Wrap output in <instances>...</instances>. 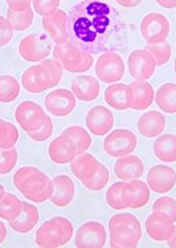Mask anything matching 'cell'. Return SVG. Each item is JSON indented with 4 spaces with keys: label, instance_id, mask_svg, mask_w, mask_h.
Returning a JSON list of instances; mask_svg holds the SVG:
<instances>
[{
    "label": "cell",
    "instance_id": "obj_1",
    "mask_svg": "<svg viewBox=\"0 0 176 248\" xmlns=\"http://www.w3.org/2000/svg\"><path fill=\"white\" fill-rule=\"evenodd\" d=\"M123 30L120 13L104 0H82L68 14V38L91 54L107 50Z\"/></svg>",
    "mask_w": 176,
    "mask_h": 248
},
{
    "label": "cell",
    "instance_id": "obj_35",
    "mask_svg": "<svg viewBox=\"0 0 176 248\" xmlns=\"http://www.w3.org/2000/svg\"><path fill=\"white\" fill-rule=\"evenodd\" d=\"M109 180H110V173H109L108 168L105 167L103 164H101L97 170H96L87 180H85L84 182L81 183L86 189L89 190V191L98 192L107 186Z\"/></svg>",
    "mask_w": 176,
    "mask_h": 248
},
{
    "label": "cell",
    "instance_id": "obj_17",
    "mask_svg": "<svg viewBox=\"0 0 176 248\" xmlns=\"http://www.w3.org/2000/svg\"><path fill=\"white\" fill-rule=\"evenodd\" d=\"M113 114L104 106L93 107L86 116V126L95 136H104L113 128Z\"/></svg>",
    "mask_w": 176,
    "mask_h": 248
},
{
    "label": "cell",
    "instance_id": "obj_36",
    "mask_svg": "<svg viewBox=\"0 0 176 248\" xmlns=\"http://www.w3.org/2000/svg\"><path fill=\"white\" fill-rule=\"evenodd\" d=\"M20 134L16 127L12 123L5 122L0 118V148L11 149L14 148L18 141Z\"/></svg>",
    "mask_w": 176,
    "mask_h": 248
},
{
    "label": "cell",
    "instance_id": "obj_5",
    "mask_svg": "<svg viewBox=\"0 0 176 248\" xmlns=\"http://www.w3.org/2000/svg\"><path fill=\"white\" fill-rule=\"evenodd\" d=\"M53 59L60 63L63 70L70 74H84L92 68L94 63L92 54L75 45L69 38L55 44Z\"/></svg>",
    "mask_w": 176,
    "mask_h": 248
},
{
    "label": "cell",
    "instance_id": "obj_39",
    "mask_svg": "<svg viewBox=\"0 0 176 248\" xmlns=\"http://www.w3.org/2000/svg\"><path fill=\"white\" fill-rule=\"evenodd\" d=\"M17 151L15 148L2 149L0 148V175L8 174L14 170L17 164Z\"/></svg>",
    "mask_w": 176,
    "mask_h": 248
},
{
    "label": "cell",
    "instance_id": "obj_15",
    "mask_svg": "<svg viewBox=\"0 0 176 248\" xmlns=\"http://www.w3.org/2000/svg\"><path fill=\"white\" fill-rule=\"evenodd\" d=\"M146 184L153 192L164 195L174 189L176 184V171L166 165H156L146 175Z\"/></svg>",
    "mask_w": 176,
    "mask_h": 248
},
{
    "label": "cell",
    "instance_id": "obj_40",
    "mask_svg": "<svg viewBox=\"0 0 176 248\" xmlns=\"http://www.w3.org/2000/svg\"><path fill=\"white\" fill-rule=\"evenodd\" d=\"M153 211L167 214L172 221L176 222V200L172 197H160L153 203Z\"/></svg>",
    "mask_w": 176,
    "mask_h": 248
},
{
    "label": "cell",
    "instance_id": "obj_3",
    "mask_svg": "<svg viewBox=\"0 0 176 248\" xmlns=\"http://www.w3.org/2000/svg\"><path fill=\"white\" fill-rule=\"evenodd\" d=\"M63 78V68L55 60H44L28 68L22 75V86L31 94H40L59 85Z\"/></svg>",
    "mask_w": 176,
    "mask_h": 248
},
{
    "label": "cell",
    "instance_id": "obj_22",
    "mask_svg": "<svg viewBox=\"0 0 176 248\" xmlns=\"http://www.w3.org/2000/svg\"><path fill=\"white\" fill-rule=\"evenodd\" d=\"M136 127L143 138H158L165 130L166 117L160 111L150 110L140 117Z\"/></svg>",
    "mask_w": 176,
    "mask_h": 248
},
{
    "label": "cell",
    "instance_id": "obj_19",
    "mask_svg": "<svg viewBox=\"0 0 176 248\" xmlns=\"http://www.w3.org/2000/svg\"><path fill=\"white\" fill-rule=\"evenodd\" d=\"M53 181V193L50 202L56 207H66L72 202L76 195V186L72 179L68 175H57Z\"/></svg>",
    "mask_w": 176,
    "mask_h": 248
},
{
    "label": "cell",
    "instance_id": "obj_47",
    "mask_svg": "<svg viewBox=\"0 0 176 248\" xmlns=\"http://www.w3.org/2000/svg\"><path fill=\"white\" fill-rule=\"evenodd\" d=\"M6 237H7V229H6L5 224L0 221V245L4 243Z\"/></svg>",
    "mask_w": 176,
    "mask_h": 248
},
{
    "label": "cell",
    "instance_id": "obj_18",
    "mask_svg": "<svg viewBox=\"0 0 176 248\" xmlns=\"http://www.w3.org/2000/svg\"><path fill=\"white\" fill-rule=\"evenodd\" d=\"M129 92V109L136 111L146 110L155 101V90L146 81L135 80L128 85Z\"/></svg>",
    "mask_w": 176,
    "mask_h": 248
},
{
    "label": "cell",
    "instance_id": "obj_26",
    "mask_svg": "<svg viewBox=\"0 0 176 248\" xmlns=\"http://www.w3.org/2000/svg\"><path fill=\"white\" fill-rule=\"evenodd\" d=\"M38 222H39V213L36 206L28 202H23L20 215L14 220L9 221V227L18 233H28L36 228Z\"/></svg>",
    "mask_w": 176,
    "mask_h": 248
},
{
    "label": "cell",
    "instance_id": "obj_45",
    "mask_svg": "<svg viewBox=\"0 0 176 248\" xmlns=\"http://www.w3.org/2000/svg\"><path fill=\"white\" fill-rule=\"evenodd\" d=\"M143 0H116V2L121 7L125 8H134L141 5Z\"/></svg>",
    "mask_w": 176,
    "mask_h": 248
},
{
    "label": "cell",
    "instance_id": "obj_30",
    "mask_svg": "<svg viewBox=\"0 0 176 248\" xmlns=\"http://www.w3.org/2000/svg\"><path fill=\"white\" fill-rule=\"evenodd\" d=\"M156 104L162 112L176 113V84L166 82L156 92Z\"/></svg>",
    "mask_w": 176,
    "mask_h": 248
},
{
    "label": "cell",
    "instance_id": "obj_44",
    "mask_svg": "<svg viewBox=\"0 0 176 248\" xmlns=\"http://www.w3.org/2000/svg\"><path fill=\"white\" fill-rule=\"evenodd\" d=\"M8 7L14 9L16 12L25 11L31 7L32 0H6Z\"/></svg>",
    "mask_w": 176,
    "mask_h": 248
},
{
    "label": "cell",
    "instance_id": "obj_46",
    "mask_svg": "<svg viewBox=\"0 0 176 248\" xmlns=\"http://www.w3.org/2000/svg\"><path fill=\"white\" fill-rule=\"evenodd\" d=\"M156 2L165 9L176 8V0H156Z\"/></svg>",
    "mask_w": 176,
    "mask_h": 248
},
{
    "label": "cell",
    "instance_id": "obj_20",
    "mask_svg": "<svg viewBox=\"0 0 176 248\" xmlns=\"http://www.w3.org/2000/svg\"><path fill=\"white\" fill-rule=\"evenodd\" d=\"M123 196L128 208H143L150 200V187L143 181L132 180L125 183Z\"/></svg>",
    "mask_w": 176,
    "mask_h": 248
},
{
    "label": "cell",
    "instance_id": "obj_28",
    "mask_svg": "<svg viewBox=\"0 0 176 248\" xmlns=\"http://www.w3.org/2000/svg\"><path fill=\"white\" fill-rule=\"evenodd\" d=\"M104 100L112 109L125 111L129 109V92L128 86L120 84H112L104 92Z\"/></svg>",
    "mask_w": 176,
    "mask_h": 248
},
{
    "label": "cell",
    "instance_id": "obj_38",
    "mask_svg": "<svg viewBox=\"0 0 176 248\" xmlns=\"http://www.w3.org/2000/svg\"><path fill=\"white\" fill-rule=\"evenodd\" d=\"M155 57L157 66H162L167 64L172 57V46L168 43L155 44V45H148L145 47Z\"/></svg>",
    "mask_w": 176,
    "mask_h": 248
},
{
    "label": "cell",
    "instance_id": "obj_50",
    "mask_svg": "<svg viewBox=\"0 0 176 248\" xmlns=\"http://www.w3.org/2000/svg\"><path fill=\"white\" fill-rule=\"evenodd\" d=\"M174 71H175V74H176V60H175V63H174Z\"/></svg>",
    "mask_w": 176,
    "mask_h": 248
},
{
    "label": "cell",
    "instance_id": "obj_11",
    "mask_svg": "<svg viewBox=\"0 0 176 248\" xmlns=\"http://www.w3.org/2000/svg\"><path fill=\"white\" fill-rule=\"evenodd\" d=\"M130 77L139 81H146L155 75L157 63L155 57L148 49H135L127 60Z\"/></svg>",
    "mask_w": 176,
    "mask_h": 248
},
{
    "label": "cell",
    "instance_id": "obj_14",
    "mask_svg": "<svg viewBox=\"0 0 176 248\" xmlns=\"http://www.w3.org/2000/svg\"><path fill=\"white\" fill-rule=\"evenodd\" d=\"M76 96L65 88L53 91L45 97V108L55 117H66L76 109Z\"/></svg>",
    "mask_w": 176,
    "mask_h": 248
},
{
    "label": "cell",
    "instance_id": "obj_41",
    "mask_svg": "<svg viewBox=\"0 0 176 248\" xmlns=\"http://www.w3.org/2000/svg\"><path fill=\"white\" fill-rule=\"evenodd\" d=\"M53 132H54L53 120L49 116H47L46 119H45V122L43 123V125H41L39 128L33 130V132L28 133V135H29V138L32 140V141L44 142L52 136Z\"/></svg>",
    "mask_w": 176,
    "mask_h": 248
},
{
    "label": "cell",
    "instance_id": "obj_8",
    "mask_svg": "<svg viewBox=\"0 0 176 248\" xmlns=\"http://www.w3.org/2000/svg\"><path fill=\"white\" fill-rule=\"evenodd\" d=\"M140 31L146 45L165 43L171 33V23L161 13H149L140 23Z\"/></svg>",
    "mask_w": 176,
    "mask_h": 248
},
{
    "label": "cell",
    "instance_id": "obj_25",
    "mask_svg": "<svg viewBox=\"0 0 176 248\" xmlns=\"http://www.w3.org/2000/svg\"><path fill=\"white\" fill-rule=\"evenodd\" d=\"M114 174L123 181L137 180L144 173V164L137 155H124L114 164Z\"/></svg>",
    "mask_w": 176,
    "mask_h": 248
},
{
    "label": "cell",
    "instance_id": "obj_10",
    "mask_svg": "<svg viewBox=\"0 0 176 248\" xmlns=\"http://www.w3.org/2000/svg\"><path fill=\"white\" fill-rule=\"evenodd\" d=\"M95 74L98 80L104 84H113L120 81L125 76V63L116 52L107 50L97 59L95 64Z\"/></svg>",
    "mask_w": 176,
    "mask_h": 248
},
{
    "label": "cell",
    "instance_id": "obj_16",
    "mask_svg": "<svg viewBox=\"0 0 176 248\" xmlns=\"http://www.w3.org/2000/svg\"><path fill=\"white\" fill-rule=\"evenodd\" d=\"M174 222L162 212H153L145 220V231L155 241H167L174 233Z\"/></svg>",
    "mask_w": 176,
    "mask_h": 248
},
{
    "label": "cell",
    "instance_id": "obj_23",
    "mask_svg": "<svg viewBox=\"0 0 176 248\" xmlns=\"http://www.w3.org/2000/svg\"><path fill=\"white\" fill-rule=\"evenodd\" d=\"M48 155L49 159L57 165H65L71 163L78 154L71 140L65 135L61 134L55 140L50 142L48 147Z\"/></svg>",
    "mask_w": 176,
    "mask_h": 248
},
{
    "label": "cell",
    "instance_id": "obj_2",
    "mask_svg": "<svg viewBox=\"0 0 176 248\" xmlns=\"http://www.w3.org/2000/svg\"><path fill=\"white\" fill-rule=\"evenodd\" d=\"M13 182L17 191L33 202H45L53 193V181L39 168L24 166L15 171Z\"/></svg>",
    "mask_w": 176,
    "mask_h": 248
},
{
    "label": "cell",
    "instance_id": "obj_7",
    "mask_svg": "<svg viewBox=\"0 0 176 248\" xmlns=\"http://www.w3.org/2000/svg\"><path fill=\"white\" fill-rule=\"evenodd\" d=\"M52 41L46 33L28 34L18 44V54L21 59L27 62H41L52 52Z\"/></svg>",
    "mask_w": 176,
    "mask_h": 248
},
{
    "label": "cell",
    "instance_id": "obj_13",
    "mask_svg": "<svg viewBox=\"0 0 176 248\" xmlns=\"http://www.w3.org/2000/svg\"><path fill=\"white\" fill-rule=\"evenodd\" d=\"M107 243L104 225L96 221L86 222L80 225L76 233L75 244L79 248H101Z\"/></svg>",
    "mask_w": 176,
    "mask_h": 248
},
{
    "label": "cell",
    "instance_id": "obj_33",
    "mask_svg": "<svg viewBox=\"0 0 176 248\" xmlns=\"http://www.w3.org/2000/svg\"><path fill=\"white\" fill-rule=\"evenodd\" d=\"M22 202L15 195L6 192L0 200V218L9 222L17 217L22 211Z\"/></svg>",
    "mask_w": 176,
    "mask_h": 248
},
{
    "label": "cell",
    "instance_id": "obj_31",
    "mask_svg": "<svg viewBox=\"0 0 176 248\" xmlns=\"http://www.w3.org/2000/svg\"><path fill=\"white\" fill-rule=\"evenodd\" d=\"M66 138L71 140L73 145L76 147L77 154H84L91 148L92 138L88 134V132L81 126H70L65 128L62 133Z\"/></svg>",
    "mask_w": 176,
    "mask_h": 248
},
{
    "label": "cell",
    "instance_id": "obj_49",
    "mask_svg": "<svg viewBox=\"0 0 176 248\" xmlns=\"http://www.w3.org/2000/svg\"><path fill=\"white\" fill-rule=\"evenodd\" d=\"M5 193H6V191H5V187L2 186H0V200L2 199V197L5 196Z\"/></svg>",
    "mask_w": 176,
    "mask_h": 248
},
{
    "label": "cell",
    "instance_id": "obj_12",
    "mask_svg": "<svg viewBox=\"0 0 176 248\" xmlns=\"http://www.w3.org/2000/svg\"><path fill=\"white\" fill-rule=\"evenodd\" d=\"M47 114L43 107L33 101H24L15 110V119L25 133L36 130L43 125Z\"/></svg>",
    "mask_w": 176,
    "mask_h": 248
},
{
    "label": "cell",
    "instance_id": "obj_42",
    "mask_svg": "<svg viewBox=\"0 0 176 248\" xmlns=\"http://www.w3.org/2000/svg\"><path fill=\"white\" fill-rule=\"evenodd\" d=\"M61 0H32L33 2V9L40 16L52 14L56 9H59Z\"/></svg>",
    "mask_w": 176,
    "mask_h": 248
},
{
    "label": "cell",
    "instance_id": "obj_43",
    "mask_svg": "<svg viewBox=\"0 0 176 248\" xmlns=\"http://www.w3.org/2000/svg\"><path fill=\"white\" fill-rule=\"evenodd\" d=\"M14 37V29L7 18L0 15V47H4L11 43Z\"/></svg>",
    "mask_w": 176,
    "mask_h": 248
},
{
    "label": "cell",
    "instance_id": "obj_21",
    "mask_svg": "<svg viewBox=\"0 0 176 248\" xmlns=\"http://www.w3.org/2000/svg\"><path fill=\"white\" fill-rule=\"evenodd\" d=\"M43 27L54 43L68 39V14L63 9H56L43 17Z\"/></svg>",
    "mask_w": 176,
    "mask_h": 248
},
{
    "label": "cell",
    "instance_id": "obj_29",
    "mask_svg": "<svg viewBox=\"0 0 176 248\" xmlns=\"http://www.w3.org/2000/svg\"><path fill=\"white\" fill-rule=\"evenodd\" d=\"M153 154L162 163H175L176 161V135L164 134L153 143Z\"/></svg>",
    "mask_w": 176,
    "mask_h": 248
},
{
    "label": "cell",
    "instance_id": "obj_6",
    "mask_svg": "<svg viewBox=\"0 0 176 248\" xmlns=\"http://www.w3.org/2000/svg\"><path fill=\"white\" fill-rule=\"evenodd\" d=\"M73 224L63 216H55L45 221L36 232L34 241L38 247L56 248L62 247L71 240Z\"/></svg>",
    "mask_w": 176,
    "mask_h": 248
},
{
    "label": "cell",
    "instance_id": "obj_34",
    "mask_svg": "<svg viewBox=\"0 0 176 248\" xmlns=\"http://www.w3.org/2000/svg\"><path fill=\"white\" fill-rule=\"evenodd\" d=\"M33 9L31 7L21 12H16L12 8H8L7 11V20L11 23L12 28L14 29V31H18V32L28 30L33 23Z\"/></svg>",
    "mask_w": 176,
    "mask_h": 248
},
{
    "label": "cell",
    "instance_id": "obj_32",
    "mask_svg": "<svg viewBox=\"0 0 176 248\" xmlns=\"http://www.w3.org/2000/svg\"><path fill=\"white\" fill-rule=\"evenodd\" d=\"M21 92L20 82L9 75L0 76V103H12Z\"/></svg>",
    "mask_w": 176,
    "mask_h": 248
},
{
    "label": "cell",
    "instance_id": "obj_9",
    "mask_svg": "<svg viewBox=\"0 0 176 248\" xmlns=\"http://www.w3.org/2000/svg\"><path fill=\"white\" fill-rule=\"evenodd\" d=\"M137 147V138L132 130L118 128L111 132L103 142V150L113 158L133 154Z\"/></svg>",
    "mask_w": 176,
    "mask_h": 248
},
{
    "label": "cell",
    "instance_id": "obj_37",
    "mask_svg": "<svg viewBox=\"0 0 176 248\" xmlns=\"http://www.w3.org/2000/svg\"><path fill=\"white\" fill-rule=\"evenodd\" d=\"M124 186L125 182H117L112 184V186L108 189L107 195H105V199H107L108 205L110 206L112 209L123 211V209L128 208L123 196Z\"/></svg>",
    "mask_w": 176,
    "mask_h": 248
},
{
    "label": "cell",
    "instance_id": "obj_24",
    "mask_svg": "<svg viewBox=\"0 0 176 248\" xmlns=\"http://www.w3.org/2000/svg\"><path fill=\"white\" fill-rule=\"evenodd\" d=\"M71 92L81 102H93L100 96L101 86L92 76H77L71 81Z\"/></svg>",
    "mask_w": 176,
    "mask_h": 248
},
{
    "label": "cell",
    "instance_id": "obj_48",
    "mask_svg": "<svg viewBox=\"0 0 176 248\" xmlns=\"http://www.w3.org/2000/svg\"><path fill=\"white\" fill-rule=\"evenodd\" d=\"M167 245L169 247L176 248V225L174 227V233H173V236L167 240Z\"/></svg>",
    "mask_w": 176,
    "mask_h": 248
},
{
    "label": "cell",
    "instance_id": "obj_4",
    "mask_svg": "<svg viewBox=\"0 0 176 248\" xmlns=\"http://www.w3.org/2000/svg\"><path fill=\"white\" fill-rule=\"evenodd\" d=\"M109 233L112 248H135L142 238V228L136 216L120 213L109 220Z\"/></svg>",
    "mask_w": 176,
    "mask_h": 248
},
{
    "label": "cell",
    "instance_id": "obj_27",
    "mask_svg": "<svg viewBox=\"0 0 176 248\" xmlns=\"http://www.w3.org/2000/svg\"><path fill=\"white\" fill-rule=\"evenodd\" d=\"M70 164H71L70 166H71L72 174L80 182H84L85 180H87L101 165L100 161L94 155L87 154V152L78 155Z\"/></svg>",
    "mask_w": 176,
    "mask_h": 248
}]
</instances>
